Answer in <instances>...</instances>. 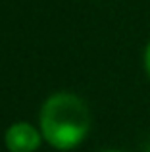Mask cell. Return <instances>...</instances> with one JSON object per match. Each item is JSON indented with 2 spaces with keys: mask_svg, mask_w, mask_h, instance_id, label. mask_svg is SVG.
Returning <instances> with one entry per match:
<instances>
[{
  "mask_svg": "<svg viewBox=\"0 0 150 152\" xmlns=\"http://www.w3.org/2000/svg\"><path fill=\"white\" fill-rule=\"evenodd\" d=\"M39 129L44 142H48L52 148L73 150L89 135V106L73 93H54L41 108Z\"/></svg>",
  "mask_w": 150,
  "mask_h": 152,
  "instance_id": "cell-1",
  "label": "cell"
},
{
  "mask_svg": "<svg viewBox=\"0 0 150 152\" xmlns=\"http://www.w3.org/2000/svg\"><path fill=\"white\" fill-rule=\"evenodd\" d=\"M42 141L41 129L29 121H15L4 133V145L10 152H35Z\"/></svg>",
  "mask_w": 150,
  "mask_h": 152,
  "instance_id": "cell-2",
  "label": "cell"
},
{
  "mask_svg": "<svg viewBox=\"0 0 150 152\" xmlns=\"http://www.w3.org/2000/svg\"><path fill=\"white\" fill-rule=\"evenodd\" d=\"M143 64H144V71H146L148 79H150V42L144 48V56H143Z\"/></svg>",
  "mask_w": 150,
  "mask_h": 152,
  "instance_id": "cell-3",
  "label": "cell"
},
{
  "mask_svg": "<svg viewBox=\"0 0 150 152\" xmlns=\"http://www.w3.org/2000/svg\"><path fill=\"white\" fill-rule=\"evenodd\" d=\"M102 152H123V150H102Z\"/></svg>",
  "mask_w": 150,
  "mask_h": 152,
  "instance_id": "cell-4",
  "label": "cell"
}]
</instances>
